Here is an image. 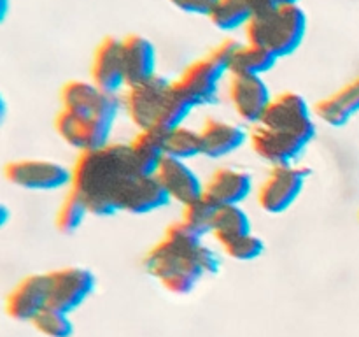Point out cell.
Masks as SVG:
<instances>
[{
  "label": "cell",
  "instance_id": "19",
  "mask_svg": "<svg viewBox=\"0 0 359 337\" xmlns=\"http://www.w3.org/2000/svg\"><path fill=\"white\" fill-rule=\"evenodd\" d=\"M279 58L263 46L248 42L235 46L230 60V76L265 77L272 72Z\"/></svg>",
  "mask_w": 359,
  "mask_h": 337
},
{
  "label": "cell",
  "instance_id": "25",
  "mask_svg": "<svg viewBox=\"0 0 359 337\" xmlns=\"http://www.w3.org/2000/svg\"><path fill=\"white\" fill-rule=\"evenodd\" d=\"M216 211L217 206H214L209 199L202 197L195 202L182 206V214L179 221L198 237H205V235H212Z\"/></svg>",
  "mask_w": 359,
  "mask_h": 337
},
{
  "label": "cell",
  "instance_id": "13",
  "mask_svg": "<svg viewBox=\"0 0 359 337\" xmlns=\"http://www.w3.org/2000/svg\"><path fill=\"white\" fill-rule=\"evenodd\" d=\"M46 308H49L48 272L23 277L6 298L7 315L16 322L32 323Z\"/></svg>",
  "mask_w": 359,
  "mask_h": 337
},
{
  "label": "cell",
  "instance_id": "29",
  "mask_svg": "<svg viewBox=\"0 0 359 337\" xmlns=\"http://www.w3.org/2000/svg\"><path fill=\"white\" fill-rule=\"evenodd\" d=\"M9 6L11 0H0V16H2V21L6 20L7 14H9Z\"/></svg>",
  "mask_w": 359,
  "mask_h": 337
},
{
  "label": "cell",
  "instance_id": "10",
  "mask_svg": "<svg viewBox=\"0 0 359 337\" xmlns=\"http://www.w3.org/2000/svg\"><path fill=\"white\" fill-rule=\"evenodd\" d=\"M49 305L72 315L97 290V276L81 265H67L48 272Z\"/></svg>",
  "mask_w": 359,
  "mask_h": 337
},
{
  "label": "cell",
  "instance_id": "20",
  "mask_svg": "<svg viewBox=\"0 0 359 337\" xmlns=\"http://www.w3.org/2000/svg\"><path fill=\"white\" fill-rule=\"evenodd\" d=\"M133 164L137 171L144 176H156L161 161L167 158L165 154L163 133L153 130H140L132 143H128Z\"/></svg>",
  "mask_w": 359,
  "mask_h": 337
},
{
  "label": "cell",
  "instance_id": "22",
  "mask_svg": "<svg viewBox=\"0 0 359 337\" xmlns=\"http://www.w3.org/2000/svg\"><path fill=\"white\" fill-rule=\"evenodd\" d=\"M251 218L242 209V206L217 207L212 227V237L216 239L217 244L221 246L245 234H251Z\"/></svg>",
  "mask_w": 359,
  "mask_h": 337
},
{
  "label": "cell",
  "instance_id": "23",
  "mask_svg": "<svg viewBox=\"0 0 359 337\" xmlns=\"http://www.w3.org/2000/svg\"><path fill=\"white\" fill-rule=\"evenodd\" d=\"M165 154L175 160L191 161L195 158L203 157V144L200 130H193L189 126L181 125L163 133Z\"/></svg>",
  "mask_w": 359,
  "mask_h": 337
},
{
  "label": "cell",
  "instance_id": "28",
  "mask_svg": "<svg viewBox=\"0 0 359 337\" xmlns=\"http://www.w3.org/2000/svg\"><path fill=\"white\" fill-rule=\"evenodd\" d=\"M172 7L189 16L210 18L217 6V0H167Z\"/></svg>",
  "mask_w": 359,
  "mask_h": 337
},
{
  "label": "cell",
  "instance_id": "7",
  "mask_svg": "<svg viewBox=\"0 0 359 337\" xmlns=\"http://www.w3.org/2000/svg\"><path fill=\"white\" fill-rule=\"evenodd\" d=\"M237 42L224 41L202 58L189 63L175 79L179 90L195 107L216 102L221 83L230 76V60Z\"/></svg>",
  "mask_w": 359,
  "mask_h": 337
},
{
  "label": "cell",
  "instance_id": "9",
  "mask_svg": "<svg viewBox=\"0 0 359 337\" xmlns=\"http://www.w3.org/2000/svg\"><path fill=\"white\" fill-rule=\"evenodd\" d=\"M309 172L298 165L270 167V172L258 188V204L266 214H283L298 202L304 193Z\"/></svg>",
  "mask_w": 359,
  "mask_h": 337
},
{
  "label": "cell",
  "instance_id": "32",
  "mask_svg": "<svg viewBox=\"0 0 359 337\" xmlns=\"http://www.w3.org/2000/svg\"><path fill=\"white\" fill-rule=\"evenodd\" d=\"M302 0H279V4H300Z\"/></svg>",
  "mask_w": 359,
  "mask_h": 337
},
{
  "label": "cell",
  "instance_id": "3",
  "mask_svg": "<svg viewBox=\"0 0 359 337\" xmlns=\"http://www.w3.org/2000/svg\"><path fill=\"white\" fill-rule=\"evenodd\" d=\"M314 111L297 91L276 95L265 116L249 132V144L259 160L270 167L297 165L316 139Z\"/></svg>",
  "mask_w": 359,
  "mask_h": 337
},
{
  "label": "cell",
  "instance_id": "24",
  "mask_svg": "<svg viewBox=\"0 0 359 337\" xmlns=\"http://www.w3.org/2000/svg\"><path fill=\"white\" fill-rule=\"evenodd\" d=\"M88 216H91V213L88 209L86 202L70 190L65 199L62 200V204H60L58 211H56L55 227L60 234L72 235L83 228Z\"/></svg>",
  "mask_w": 359,
  "mask_h": 337
},
{
  "label": "cell",
  "instance_id": "11",
  "mask_svg": "<svg viewBox=\"0 0 359 337\" xmlns=\"http://www.w3.org/2000/svg\"><path fill=\"white\" fill-rule=\"evenodd\" d=\"M228 97L241 121L255 126L262 121L276 95H272L265 77L230 76Z\"/></svg>",
  "mask_w": 359,
  "mask_h": 337
},
{
  "label": "cell",
  "instance_id": "5",
  "mask_svg": "<svg viewBox=\"0 0 359 337\" xmlns=\"http://www.w3.org/2000/svg\"><path fill=\"white\" fill-rule=\"evenodd\" d=\"M123 107L139 132L153 130L160 133L186 125V119L193 109H196L179 90L175 81L161 76L126 88L123 93Z\"/></svg>",
  "mask_w": 359,
  "mask_h": 337
},
{
  "label": "cell",
  "instance_id": "12",
  "mask_svg": "<svg viewBox=\"0 0 359 337\" xmlns=\"http://www.w3.org/2000/svg\"><path fill=\"white\" fill-rule=\"evenodd\" d=\"M90 81L100 90L118 95L128 88L125 63H123L121 39L104 37L95 48L90 67Z\"/></svg>",
  "mask_w": 359,
  "mask_h": 337
},
{
  "label": "cell",
  "instance_id": "27",
  "mask_svg": "<svg viewBox=\"0 0 359 337\" xmlns=\"http://www.w3.org/2000/svg\"><path fill=\"white\" fill-rule=\"evenodd\" d=\"M221 249L228 258L235 260V262H255L266 251V244L259 235L251 232V234H245L233 241L224 242L221 244Z\"/></svg>",
  "mask_w": 359,
  "mask_h": 337
},
{
  "label": "cell",
  "instance_id": "18",
  "mask_svg": "<svg viewBox=\"0 0 359 337\" xmlns=\"http://www.w3.org/2000/svg\"><path fill=\"white\" fill-rule=\"evenodd\" d=\"M316 114L330 126L347 125L359 114V76L316 104Z\"/></svg>",
  "mask_w": 359,
  "mask_h": 337
},
{
  "label": "cell",
  "instance_id": "26",
  "mask_svg": "<svg viewBox=\"0 0 359 337\" xmlns=\"http://www.w3.org/2000/svg\"><path fill=\"white\" fill-rule=\"evenodd\" d=\"M32 325L46 337H72L74 323L69 312L60 311L56 308H46L37 318L32 322Z\"/></svg>",
  "mask_w": 359,
  "mask_h": 337
},
{
  "label": "cell",
  "instance_id": "14",
  "mask_svg": "<svg viewBox=\"0 0 359 337\" xmlns=\"http://www.w3.org/2000/svg\"><path fill=\"white\" fill-rule=\"evenodd\" d=\"M156 178L167 195L170 197V200L179 202L181 206L202 199L205 193V181H202V178L196 174L189 161L167 157L161 161Z\"/></svg>",
  "mask_w": 359,
  "mask_h": 337
},
{
  "label": "cell",
  "instance_id": "2",
  "mask_svg": "<svg viewBox=\"0 0 359 337\" xmlns=\"http://www.w3.org/2000/svg\"><path fill=\"white\" fill-rule=\"evenodd\" d=\"M55 130L67 146L81 153L111 144L123 102L84 79H70L60 90Z\"/></svg>",
  "mask_w": 359,
  "mask_h": 337
},
{
  "label": "cell",
  "instance_id": "21",
  "mask_svg": "<svg viewBox=\"0 0 359 337\" xmlns=\"http://www.w3.org/2000/svg\"><path fill=\"white\" fill-rule=\"evenodd\" d=\"M259 13L256 0H217L214 13L210 14V23L224 34L245 30L252 18Z\"/></svg>",
  "mask_w": 359,
  "mask_h": 337
},
{
  "label": "cell",
  "instance_id": "30",
  "mask_svg": "<svg viewBox=\"0 0 359 337\" xmlns=\"http://www.w3.org/2000/svg\"><path fill=\"white\" fill-rule=\"evenodd\" d=\"M256 4H258L259 11H263V9H269V7L272 6H277L279 0H256Z\"/></svg>",
  "mask_w": 359,
  "mask_h": 337
},
{
  "label": "cell",
  "instance_id": "31",
  "mask_svg": "<svg viewBox=\"0 0 359 337\" xmlns=\"http://www.w3.org/2000/svg\"><path fill=\"white\" fill-rule=\"evenodd\" d=\"M0 214H2V218H0V223L7 225V218H9V209H7L6 204H2V206H0Z\"/></svg>",
  "mask_w": 359,
  "mask_h": 337
},
{
  "label": "cell",
  "instance_id": "1",
  "mask_svg": "<svg viewBox=\"0 0 359 337\" xmlns=\"http://www.w3.org/2000/svg\"><path fill=\"white\" fill-rule=\"evenodd\" d=\"M74 193L86 202L91 216L118 213H156L172 202L156 176H144L133 164L128 144L111 143L81 153L72 167Z\"/></svg>",
  "mask_w": 359,
  "mask_h": 337
},
{
  "label": "cell",
  "instance_id": "15",
  "mask_svg": "<svg viewBox=\"0 0 359 337\" xmlns=\"http://www.w3.org/2000/svg\"><path fill=\"white\" fill-rule=\"evenodd\" d=\"M252 193V176L233 167H221L205 181V193L214 206H242Z\"/></svg>",
  "mask_w": 359,
  "mask_h": 337
},
{
  "label": "cell",
  "instance_id": "4",
  "mask_svg": "<svg viewBox=\"0 0 359 337\" xmlns=\"http://www.w3.org/2000/svg\"><path fill=\"white\" fill-rule=\"evenodd\" d=\"M142 267L174 295H188L209 274L219 270V256L198 237L175 221L163 237L144 255Z\"/></svg>",
  "mask_w": 359,
  "mask_h": 337
},
{
  "label": "cell",
  "instance_id": "16",
  "mask_svg": "<svg viewBox=\"0 0 359 337\" xmlns=\"http://www.w3.org/2000/svg\"><path fill=\"white\" fill-rule=\"evenodd\" d=\"M121 51L128 86L158 76V51L151 39L140 34L126 35L121 39Z\"/></svg>",
  "mask_w": 359,
  "mask_h": 337
},
{
  "label": "cell",
  "instance_id": "8",
  "mask_svg": "<svg viewBox=\"0 0 359 337\" xmlns=\"http://www.w3.org/2000/svg\"><path fill=\"white\" fill-rule=\"evenodd\" d=\"M4 176L13 186L28 192H58L72 186V167L44 158H21L4 167Z\"/></svg>",
  "mask_w": 359,
  "mask_h": 337
},
{
  "label": "cell",
  "instance_id": "17",
  "mask_svg": "<svg viewBox=\"0 0 359 337\" xmlns=\"http://www.w3.org/2000/svg\"><path fill=\"white\" fill-rule=\"evenodd\" d=\"M203 144V157L210 160H221L249 143V132L237 123L209 118L200 128Z\"/></svg>",
  "mask_w": 359,
  "mask_h": 337
},
{
  "label": "cell",
  "instance_id": "6",
  "mask_svg": "<svg viewBox=\"0 0 359 337\" xmlns=\"http://www.w3.org/2000/svg\"><path fill=\"white\" fill-rule=\"evenodd\" d=\"M244 32L248 42L263 46L283 60L302 48L309 32V18L300 4H277L259 11Z\"/></svg>",
  "mask_w": 359,
  "mask_h": 337
}]
</instances>
